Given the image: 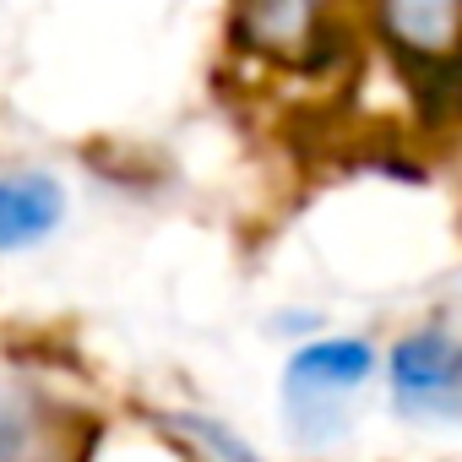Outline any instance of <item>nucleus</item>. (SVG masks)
Returning <instances> with one entry per match:
<instances>
[{"mask_svg": "<svg viewBox=\"0 0 462 462\" xmlns=\"http://www.w3.org/2000/svg\"><path fill=\"white\" fill-rule=\"evenodd\" d=\"M386 23L408 50H446L462 28V0H386Z\"/></svg>", "mask_w": 462, "mask_h": 462, "instance_id": "obj_4", "label": "nucleus"}, {"mask_svg": "<svg viewBox=\"0 0 462 462\" xmlns=\"http://www.w3.org/2000/svg\"><path fill=\"white\" fill-rule=\"evenodd\" d=\"M28 440H33V419H28V408H23L17 397L0 392V462H17V457L28 451Z\"/></svg>", "mask_w": 462, "mask_h": 462, "instance_id": "obj_5", "label": "nucleus"}, {"mask_svg": "<svg viewBox=\"0 0 462 462\" xmlns=\"http://www.w3.org/2000/svg\"><path fill=\"white\" fill-rule=\"evenodd\" d=\"M60 212L66 196L50 174H0V256L28 251L44 235H55Z\"/></svg>", "mask_w": 462, "mask_h": 462, "instance_id": "obj_3", "label": "nucleus"}, {"mask_svg": "<svg viewBox=\"0 0 462 462\" xmlns=\"http://www.w3.org/2000/svg\"><path fill=\"white\" fill-rule=\"evenodd\" d=\"M392 402L408 419H462V337L419 327L392 348Z\"/></svg>", "mask_w": 462, "mask_h": 462, "instance_id": "obj_2", "label": "nucleus"}, {"mask_svg": "<svg viewBox=\"0 0 462 462\" xmlns=\"http://www.w3.org/2000/svg\"><path fill=\"white\" fill-rule=\"evenodd\" d=\"M375 375V343L370 337H316L305 343L283 370V408L294 419V435L305 446H327L348 430L343 408L365 392Z\"/></svg>", "mask_w": 462, "mask_h": 462, "instance_id": "obj_1", "label": "nucleus"}]
</instances>
